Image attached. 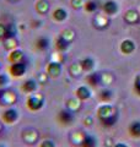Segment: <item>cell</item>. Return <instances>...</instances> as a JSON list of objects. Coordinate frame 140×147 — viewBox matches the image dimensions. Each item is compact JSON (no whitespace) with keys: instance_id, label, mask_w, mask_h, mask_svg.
I'll return each instance as SVG.
<instances>
[{"instance_id":"obj_1","label":"cell","mask_w":140,"mask_h":147,"mask_svg":"<svg viewBox=\"0 0 140 147\" xmlns=\"http://www.w3.org/2000/svg\"><path fill=\"white\" fill-rule=\"evenodd\" d=\"M97 118L105 126H113L118 119V113L117 109L108 103H105L97 109Z\"/></svg>"},{"instance_id":"obj_2","label":"cell","mask_w":140,"mask_h":147,"mask_svg":"<svg viewBox=\"0 0 140 147\" xmlns=\"http://www.w3.org/2000/svg\"><path fill=\"white\" fill-rule=\"evenodd\" d=\"M17 102V93L10 88H0V105L11 107Z\"/></svg>"},{"instance_id":"obj_3","label":"cell","mask_w":140,"mask_h":147,"mask_svg":"<svg viewBox=\"0 0 140 147\" xmlns=\"http://www.w3.org/2000/svg\"><path fill=\"white\" fill-rule=\"evenodd\" d=\"M27 108L32 112H37V110H41L44 105V96L42 93H33L29 94V98H27Z\"/></svg>"},{"instance_id":"obj_4","label":"cell","mask_w":140,"mask_h":147,"mask_svg":"<svg viewBox=\"0 0 140 147\" xmlns=\"http://www.w3.org/2000/svg\"><path fill=\"white\" fill-rule=\"evenodd\" d=\"M57 120H58V123L60 124V125L69 126L74 123V120H75V115H74L73 112H70L69 109L65 108V109L59 110V113L57 115Z\"/></svg>"},{"instance_id":"obj_5","label":"cell","mask_w":140,"mask_h":147,"mask_svg":"<svg viewBox=\"0 0 140 147\" xmlns=\"http://www.w3.org/2000/svg\"><path fill=\"white\" fill-rule=\"evenodd\" d=\"M26 70H27L26 61L15 63V64H11V65L9 66V74H10L12 77H22L25 75Z\"/></svg>"},{"instance_id":"obj_6","label":"cell","mask_w":140,"mask_h":147,"mask_svg":"<svg viewBox=\"0 0 140 147\" xmlns=\"http://www.w3.org/2000/svg\"><path fill=\"white\" fill-rule=\"evenodd\" d=\"M38 139H39V134L36 129H25L22 131V140L29 145H35L38 142Z\"/></svg>"},{"instance_id":"obj_7","label":"cell","mask_w":140,"mask_h":147,"mask_svg":"<svg viewBox=\"0 0 140 147\" xmlns=\"http://www.w3.org/2000/svg\"><path fill=\"white\" fill-rule=\"evenodd\" d=\"M62 64L60 63H57V61H50L48 63V65L46 67V72L47 75L49 77H52V79H57V77L60 76V74H62Z\"/></svg>"},{"instance_id":"obj_8","label":"cell","mask_w":140,"mask_h":147,"mask_svg":"<svg viewBox=\"0 0 140 147\" xmlns=\"http://www.w3.org/2000/svg\"><path fill=\"white\" fill-rule=\"evenodd\" d=\"M18 119V110L15 108H7L1 114V120L5 124H14Z\"/></svg>"},{"instance_id":"obj_9","label":"cell","mask_w":140,"mask_h":147,"mask_svg":"<svg viewBox=\"0 0 140 147\" xmlns=\"http://www.w3.org/2000/svg\"><path fill=\"white\" fill-rule=\"evenodd\" d=\"M102 10H103V13H106L107 16H112L118 12L119 7H118V4L114 0H107L102 5Z\"/></svg>"},{"instance_id":"obj_10","label":"cell","mask_w":140,"mask_h":147,"mask_svg":"<svg viewBox=\"0 0 140 147\" xmlns=\"http://www.w3.org/2000/svg\"><path fill=\"white\" fill-rule=\"evenodd\" d=\"M37 87H38V81L33 80V79H29L21 85V91L23 93L31 94V93H33V92L37 91Z\"/></svg>"},{"instance_id":"obj_11","label":"cell","mask_w":140,"mask_h":147,"mask_svg":"<svg viewBox=\"0 0 140 147\" xmlns=\"http://www.w3.org/2000/svg\"><path fill=\"white\" fill-rule=\"evenodd\" d=\"M70 44H71V42H70V40H68V39L65 38L64 36H62V34H59V36L57 37V39H55V43H54L55 49H57L58 52H63V53L70 47Z\"/></svg>"},{"instance_id":"obj_12","label":"cell","mask_w":140,"mask_h":147,"mask_svg":"<svg viewBox=\"0 0 140 147\" xmlns=\"http://www.w3.org/2000/svg\"><path fill=\"white\" fill-rule=\"evenodd\" d=\"M7 60H9V63H11V64L20 63V61H26L23 52L20 50V49H17V48L10 52V54H9V57H7Z\"/></svg>"},{"instance_id":"obj_13","label":"cell","mask_w":140,"mask_h":147,"mask_svg":"<svg viewBox=\"0 0 140 147\" xmlns=\"http://www.w3.org/2000/svg\"><path fill=\"white\" fill-rule=\"evenodd\" d=\"M91 90L88 88L87 86H80L77 87L76 91H75V97H77L80 100H87L91 98Z\"/></svg>"},{"instance_id":"obj_14","label":"cell","mask_w":140,"mask_h":147,"mask_svg":"<svg viewBox=\"0 0 140 147\" xmlns=\"http://www.w3.org/2000/svg\"><path fill=\"white\" fill-rule=\"evenodd\" d=\"M93 25H95L97 28L103 30L106 27H108L109 25V20L107 17L106 13H101V15H96V17L93 18Z\"/></svg>"},{"instance_id":"obj_15","label":"cell","mask_w":140,"mask_h":147,"mask_svg":"<svg viewBox=\"0 0 140 147\" xmlns=\"http://www.w3.org/2000/svg\"><path fill=\"white\" fill-rule=\"evenodd\" d=\"M49 45H50V42L47 37H38L35 40V49L38 50V52H46L49 48Z\"/></svg>"},{"instance_id":"obj_16","label":"cell","mask_w":140,"mask_h":147,"mask_svg":"<svg viewBox=\"0 0 140 147\" xmlns=\"http://www.w3.org/2000/svg\"><path fill=\"white\" fill-rule=\"evenodd\" d=\"M81 102L82 100H80L77 97L75 98H69L67 100V109H69L70 112H73V113H76L79 112V110L81 109Z\"/></svg>"},{"instance_id":"obj_17","label":"cell","mask_w":140,"mask_h":147,"mask_svg":"<svg viewBox=\"0 0 140 147\" xmlns=\"http://www.w3.org/2000/svg\"><path fill=\"white\" fill-rule=\"evenodd\" d=\"M85 80H86V82L90 86L96 87L101 82V74L100 72H92L91 71L90 74H87V75H86Z\"/></svg>"},{"instance_id":"obj_18","label":"cell","mask_w":140,"mask_h":147,"mask_svg":"<svg viewBox=\"0 0 140 147\" xmlns=\"http://www.w3.org/2000/svg\"><path fill=\"white\" fill-rule=\"evenodd\" d=\"M135 49V43L130 39H124L120 43V52L123 54H132Z\"/></svg>"},{"instance_id":"obj_19","label":"cell","mask_w":140,"mask_h":147,"mask_svg":"<svg viewBox=\"0 0 140 147\" xmlns=\"http://www.w3.org/2000/svg\"><path fill=\"white\" fill-rule=\"evenodd\" d=\"M79 63H80L82 70L85 72H91L93 70V67H95V60H93L92 58H90V57L84 58L82 60H80Z\"/></svg>"},{"instance_id":"obj_20","label":"cell","mask_w":140,"mask_h":147,"mask_svg":"<svg viewBox=\"0 0 140 147\" xmlns=\"http://www.w3.org/2000/svg\"><path fill=\"white\" fill-rule=\"evenodd\" d=\"M124 20H125V22H128L130 25L138 24L139 22V13L135 10H128L124 15Z\"/></svg>"},{"instance_id":"obj_21","label":"cell","mask_w":140,"mask_h":147,"mask_svg":"<svg viewBox=\"0 0 140 147\" xmlns=\"http://www.w3.org/2000/svg\"><path fill=\"white\" fill-rule=\"evenodd\" d=\"M35 9L39 15H44V13H47L49 10V3L47 1V0H38L35 5Z\"/></svg>"},{"instance_id":"obj_22","label":"cell","mask_w":140,"mask_h":147,"mask_svg":"<svg viewBox=\"0 0 140 147\" xmlns=\"http://www.w3.org/2000/svg\"><path fill=\"white\" fill-rule=\"evenodd\" d=\"M129 135L134 139H140V121H133L128 127Z\"/></svg>"},{"instance_id":"obj_23","label":"cell","mask_w":140,"mask_h":147,"mask_svg":"<svg viewBox=\"0 0 140 147\" xmlns=\"http://www.w3.org/2000/svg\"><path fill=\"white\" fill-rule=\"evenodd\" d=\"M52 17H53V20L58 21V22H62L64 20H67L68 12H67V10H64L63 7H58V9H55V10L53 11Z\"/></svg>"},{"instance_id":"obj_24","label":"cell","mask_w":140,"mask_h":147,"mask_svg":"<svg viewBox=\"0 0 140 147\" xmlns=\"http://www.w3.org/2000/svg\"><path fill=\"white\" fill-rule=\"evenodd\" d=\"M80 147H97V139L92 135L86 134L81 142Z\"/></svg>"},{"instance_id":"obj_25","label":"cell","mask_w":140,"mask_h":147,"mask_svg":"<svg viewBox=\"0 0 140 147\" xmlns=\"http://www.w3.org/2000/svg\"><path fill=\"white\" fill-rule=\"evenodd\" d=\"M82 67L80 65V63H74L70 65L69 67V74L71 75L73 77H77V76H80L81 75V72H82Z\"/></svg>"},{"instance_id":"obj_26","label":"cell","mask_w":140,"mask_h":147,"mask_svg":"<svg viewBox=\"0 0 140 147\" xmlns=\"http://www.w3.org/2000/svg\"><path fill=\"white\" fill-rule=\"evenodd\" d=\"M3 43H4V48L7 49V50H14V49H16L17 48V39H16V37H14V38H7V39H4L3 40Z\"/></svg>"},{"instance_id":"obj_27","label":"cell","mask_w":140,"mask_h":147,"mask_svg":"<svg viewBox=\"0 0 140 147\" xmlns=\"http://www.w3.org/2000/svg\"><path fill=\"white\" fill-rule=\"evenodd\" d=\"M85 132H81V131H76L75 134H73L71 136H70V140H71V142L74 145L75 144H77L79 146L81 145V142H82V140H84V137H85Z\"/></svg>"},{"instance_id":"obj_28","label":"cell","mask_w":140,"mask_h":147,"mask_svg":"<svg viewBox=\"0 0 140 147\" xmlns=\"http://www.w3.org/2000/svg\"><path fill=\"white\" fill-rule=\"evenodd\" d=\"M112 98H113V92L109 91V90H103L100 93V99L102 100L103 103H108L112 100Z\"/></svg>"},{"instance_id":"obj_29","label":"cell","mask_w":140,"mask_h":147,"mask_svg":"<svg viewBox=\"0 0 140 147\" xmlns=\"http://www.w3.org/2000/svg\"><path fill=\"white\" fill-rule=\"evenodd\" d=\"M84 9H85V11L88 12V13L95 12L97 10V3L95 1V0H87V1H85Z\"/></svg>"},{"instance_id":"obj_30","label":"cell","mask_w":140,"mask_h":147,"mask_svg":"<svg viewBox=\"0 0 140 147\" xmlns=\"http://www.w3.org/2000/svg\"><path fill=\"white\" fill-rule=\"evenodd\" d=\"M16 27L15 25L12 24H6V33H5V39L7 38H14V37H16Z\"/></svg>"},{"instance_id":"obj_31","label":"cell","mask_w":140,"mask_h":147,"mask_svg":"<svg viewBox=\"0 0 140 147\" xmlns=\"http://www.w3.org/2000/svg\"><path fill=\"white\" fill-rule=\"evenodd\" d=\"M112 81H113V76H112L109 72H102L101 74V82H100V84L109 85Z\"/></svg>"},{"instance_id":"obj_32","label":"cell","mask_w":140,"mask_h":147,"mask_svg":"<svg viewBox=\"0 0 140 147\" xmlns=\"http://www.w3.org/2000/svg\"><path fill=\"white\" fill-rule=\"evenodd\" d=\"M64 60H65V55L63 54V52H58L57 50V53H54L52 55V61H57V63L63 64Z\"/></svg>"},{"instance_id":"obj_33","label":"cell","mask_w":140,"mask_h":147,"mask_svg":"<svg viewBox=\"0 0 140 147\" xmlns=\"http://www.w3.org/2000/svg\"><path fill=\"white\" fill-rule=\"evenodd\" d=\"M60 34L64 36L68 40H70V42H73L74 38H75V33H74V32H73L71 30H65V31H63Z\"/></svg>"},{"instance_id":"obj_34","label":"cell","mask_w":140,"mask_h":147,"mask_svg":"<svg viewBox=\"0 0 140 147\" xmlns=\"http://www.w3.org/2000/svg\"><path fill=\"white\" fill-rule=\"evenodd\" d=\"M7 84H9V76L6 74H0V88L6 87Z\"/></svg>"},{"instance_id":"obj_35","label":"cell","mask_w":140,"mask_h":147,"mask_svg":"<svg viewBox=\"0 0 140 147\" xmlns=\"http://www.w3.org/2000/svg\"><path fill=\"white\" fill-rule=\"evenodd\" d=\"M84 5H85V0H71V6L76 10L84 7Z\"/></svg>"},{"instance_id":"obj_36","label":"cell","mask_w":140,"mask_h":147,"mask_svg":"<svg viewBox=\"0 0 140 147\" xmlns=\"http://www.w3.org/2000/svg\"><path fill=\"white\" fill-rule=\"evenodd\" d=\"M134 91L140 96V74L137 75V77L134 80Z\"/></svg>"},{"instance_id":"obj_37","label":"cell","mask_w":140,"mask_h":147,"mask_svg":"<svg viewBox=\"0 0 140 147\" xmlns=\"http://www.w3.org/2000/svg\"><path fill=\"white\" fill-rule=\"evenodd\" d=\"M5 33H6V24L0 22V40L5 39Z\"/></svg>"},{"instance_id":"obj_38","label":"cell","mask_w":140,"mask_h":147,"mask_svg":"<svg viewBox=\"0 0 140 147\" xmlns=\"http://www.w3.org/2000/svg\"><path fill=\"white\" fill-rule=\"evenodd\" d=\"M38 147H55V144H54V141H52V140H43L39 144Z\"/></svg>"},{"instance_id":"obj_39","label":"cell","mask_w":140,"mask_h":147,"mask_svg":"<svg viewBox=\"0 0 140 147\" xmlns=\"http://www.w3.org/2000/svg\"><path fill=\"white\" fill-rule=\"evenodd\" d=\"M84 124H85V125H87V126H90L91 124H92V118H91V117L85 118V119H84Z\"/></svg>"},{"instance_id":"obj_40","label":"cell","mask_w":140,"mask_h":147,"mask_svg":"<svg viewBox=\"0 0 140 147\" xmlns=\"http://www.w3.org/2000/svg\"><path fill=\"white\" fill-rule=\"evenodd\" d=\"M113 147H128L125 144H122V142H119V144H116V145H113Z\"/></svg>"},{"instance_id":"obj_41","label":"cell","mask_w":140,"mask_h":147,"mask_svg":"<svg viewBox=\"0 0 140 147\" xmlns=\"http://www.w3.org/2000/svg\"><path fill=\"white\" fill-rule=\"evenodd\" d=\"M3 131H4V124H3L1 121H0V134H1Z\"/></svg>"},{"instance_id":"obj_42","label":"cell","mask_w":140,"mask_h":147,"mask_svg":"<svg viewBox=\"0 0 140 147\" xmlns=\"http://www.w3.org/2000/svg\"><path fill=\"white\" fill-rule=\"evenodd\" d=\"M0 70H1V63H0Z\"/></svg>"},{"instance_id":"obj_43","label":"cell","mask_w":140,"mask_h":147,"mask_svg":"<svg viewBox=\"0 0 140 147\" xmlns=\"http://www.w3.org/2000/svg\"><path fill=\"white\" fill-rule=\"evenodd\" d=\"M0 147H5V146H0Z\"/></svg>"},{"instance_id":"obj_44","label":"cell","mask_w":140,"mask_h":147,"mask_svg":"<svg viewBox=\"0 0 140 147\" xmlns=\"http://www.w3.org/2000/svg\"><path fill=\"white\" fill-rule=\"evenodd\" d=\"M11 1H12V0H11Z\"/></svg>"}]
</instances>
